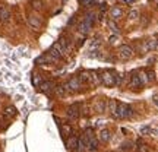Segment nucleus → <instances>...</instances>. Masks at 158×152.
<instances>
[{
	"label": "nucleus",
	"mask_w": 158,
	"mask_h": 152,
	"mask_svg": "<svg viewBox=\"0 0 158 152\" xmlns=\"http://www.w3.org/2000/svg\"><path fill=\"white\" fill-rule=\"evenodd\" d=\"M100 78H101V84L104 86H113L116 85V78H117V75L111 72V70H106V72H102L100 75Z\"/></svg>",
	"instance_id": "f257e3e1"
},
{
	"label": "nucleus",
	"mask_w": 158,
	"mask_h": 152,
	"mask_svg": "<svg viewBox=\"0 0 158 152\" xmlns=\"http://www.w3.org/2000/svg\"><path fill=\"white\" fill-rule=\"evenodd\" d=\"M133 116V110L127 104H117V118H129Z\"/></svg>",
	"instance_id": "f03ea898"
},
{
	"label": "nucleus",
	"mask_w": 158,
	"mask_h": 152,
	"mask_svg": "<svg viewBox=\"0 0 158 152\" xmlns=\"http://www.w3.org/2000/svg\"><path fill=\"white\" fill-rule=\"evenodd\" d=\"M133 48L130 47V45H120L118 47V57L120 59H123V60H127V59H130V57L133 56Z\"/></svg>",
	"instance_id": "7ed1b4c3"
},
{
	"label": "nucleus",
	"mask_w": 158,
	"mask_h": 152,
	"mask_svg": "<svg viewBox=\"0 0 158 152\" xmlns=\"http://www.w3.org/2000/svg\"><path fill=\"white\" fill-rule=\"evenodd\" d=\"M68 91H70V92H76V91H79L81 88H82V82H81V79L79 78H70L68 80V84H66V86H64Z\"/></svg>",
	"instance_id": "20e7f679"
},
{
	"label": "nucleus",
	"mask_w": 158,
	"mask_h": 152,
	"mask_svg": "<svg viewBox=\"0 0 158 152\" xmlns=\"http://www.w3.org/2000/svg\"><path fill=\"white\" fill-rule=\"evenodd\" d=\"M79 116H81V107H79L78 104H72V105H69V108H68V117L72 118V120H76Z\"/></svg>",
	"instance_id": "39448f33"
},
{
	"label": "nucleus",
	"mask_w": 158,
	"mask_h": 152,
	"mask_svg": "<svg viewBox=\"0 0 158 152\" xmlns=\"http://www.w3.org/2000/svg\"><path fill=\"white\" fill-rule=\"evenodd\" d=\"M142 80H141V76H139V73L138 72H133V73L130 75V82H129V86L130 88H141L142 86Z\"/></svg>",
	"instance_id": "423d86ee"
},
{
	"label": "nucleus",
	"mask_w": 158,
	"mask_h": 152,
	"mask_svg": "<svg viewBox=\"0 0 158 152\" xmlns=\"http://www.w3.org/2000/svg\"><path fill=\"white\" fill-rule=\"evenodd\" d=\"M35 62L38 63V64H50V63L56 62V59H54L53 56H50L48 53H45V54H43V56H40Z\"/></svg>",
	"instance_id": "0eeeda50"
},
{
	"label": "nucleus",
	"mask_w": 158,
	"mask_h": 152,
	"mask_svg": "<svg viewBox=\"0 0 158 152\" xmlns=\"http://www.w3.org/2000/svg\"><path fill=\"white\" fill-rule=\"evenodd\" d=\"M106 107H107V102L104 101L102 98H97L95 101H94V110H95L97 113H104Z\"/></svg>",
	"instance_id": "6e6552de"
},
{
	"label": "nucleus",
	"mask_w": 158,
	"mask_h": 152,
	"mask_svg": "<svg viewBox=\"0 0 158 152\" xmlns=\"http://www.w3.org/2000/svg\"><path fill=\"white\" fill-rule=\"evenodd\" d=\"M88 85L91 86H98L101 85V78L97 72H89V80H88Z\"/></svg>",
	"instance_id": "1a4fd4ad"
},
{
	"label": "nucleus",
	"mask_w": 158,
	"mask_h": 152,
	"mask_svg": "<svg viewBox=\"0 0 158 152\" xmlns=\"http://www.w3.org/2000/svg\"><path fill=\"white\" fill-rule=\"evenodd\" d=\"M110 16L113 21H117L120 18L123 16V10H122V7H118V6H114L111 7V10H110Z\"/></svg>",
	"instance_id": "9d476101"
},
{
	"label": "nucleus",
	"mask_w": 158,
	"mask_h": 152,
	"mask_svg": "<svg viewBox=\"0 0 158 152\" xmlns=\"http://www.w3.org/2000/svg\"><path fill=\"white\" fill-rule=\"evenodd\" d=\"M66 146H68V149H76V146H78V138L73 135H70L68 138V141H66Z\"/></svg>",
	"instance_id": "9b49d317"
},
{
	"label": "nucleus",
	"mask_w": 158,
	"mask_h": 152,
	"mask_svg": "<svg viewBox=\"0 0 158 152\" xmlns=\"http://www.w3.org/2000/svg\"><path fill=\"white\" fill-rule=\"evenodd\" d=\"M145 45H147V50L148 51H154V50H158V41L157 38H151L145 41Z\"/></svg>",
	"instance_id": "f8f14e48"
},
{
	"label": "nucleus",
	"mask_w": 158,
	"mask_h": 152,
	"mask_svg": "<svg viewBox=\"0 0 158 152\" xmlns=\"http://www.w3.org/2000/svg\"><path fill=\"white\" fill-rule=\"evenodd\" d=\"M28 22H29V25L35 29H38L40 27H41V19H40L38 16H34V15H31V16L28 18Z\"/></svg>",
	"instance_id": "ddd939ff"
},
{
	"label": "nucleus",
	"mask_w": 158,
	"mask_h": 152,
	"mask_svg": "<svg viewBox=\"0 0 158 152\" xmlns=\"http://www.w3.org/2000/svg\"><path fill=\"white\" fill-rule=\"evenodd\" d=\"M117 101H114V100H110V101L107 102L108 105V111L111 113V116H114V117H117Z\"/></svg>",
	"instance_id": "4468645a"
},
{
	"label": "nucleus",
	"mask_w": 158,
	"mask_h": 152,
	"mask_svg": "<svg viewBox=\"0 0 158 152\" xmlns=\"http://www.w3.org/2000/svg\"><path fill=\"white\" fill-rule=\"evenodd\" d=\"M9 18H10V10L7 7H0V21L6 22V21H9Z\"/></svg>",
	"instance_id": "2eb2a0df"
},
{
	"label": "nucleus",
	"mask_w": 158,
	"mask_h": 152,
	"mask_svg": "<svg viewBox=\"0 0 158 152\" xmlns=\"http://www.w3.org/2000/svg\"><path fill=\"white\" fill-rule=\"evenodd\" d=\"M110 136H111L110 130H108V129H102L101 132H100V135H98V139H100L101 142H108V141H110Z\"/></svg>",
	"instance_id": "dca6fc26"
},
{
	"label": "nucleus",
	"mask_w": 158,
	"mask_h": 152,
	"mask_svg": "<svg viewBox=\"0 0 158 152\" xmlns=\"http://www.w3.org/2000/svg\"><path fill=\"white\" fill-rule=\"evenodd\" d=\"M53 88H54V85H53V82H50V80H47V82H43V84L40 85V89L43 91V92H50Z\"/></svg>",
	"instance_id": "f3484780"
},
{
	"label": "nucleus",
	"mask_w": 158,
	"mask_h": 152,
	"mask_svg": "<svg viewBox=\"0 0 158 152\" xmlns=\"http://www.w3.org/2000/svg\"><path fill=\"white\" fill-rule=\"evenodd\" d=\"M85 149H88V143L85 142L84 138L78 139V146H76V151L78 152H85Z\"/></svg>",
	"instance_id": "a211bd4d"
},
{
	"label": "nucleus",
	"mask_w": 158,
	"mask_h": 152,
	"mask_svg": "<svg viewBox=\"0 0 158 152\" xmlns=\"http://www.w3.org/2000/svg\"><path fill=\"white\" fill-rule=\"evenodd\" d=\"M78 29H79V32H82V34H86V32H88V31H89L91 29V25L88 22H81L79 23V27H78Z\"/></svg>",
	"instance_id": "6ab92c4d"
},
{
	"label": "nucleus",
	"mask_w": 158,
	"mask_h": 152,
	"mask_svg": "<svg viewBox=\"0 0 158 152\" xmlns=\"http://www.w3.org/2000/svg\"><path fill=\"white\" fill-rule=\"evenodd\" d=\"M149 151V148H148L147 143H143V142H138L136 143V152H148Z\"/></svg>",
	"instance_id": "aec40b11"
},
{
	"label": "nucleus",
	"mask_w": 158,
	"mask_h": 152,
	"mask_svg": "<svg viewBox=\"0 0 158 152\" xmlns=\"http://www.w3.org/2000/svg\"><path fill=\"white\" fill-rule=\"evenodd\" d=\"M88 149H89V151H92V152L98 149V141H97L95 138H92V139L88 142Z\"/></svg>",
	"instance_id": "412c9836"
},
{
	"label": "nucleus",
	"mask_w": 158,
	"mask_h": 152,
	"mask_svg": "<svg viewBox=\"0 0 158 152\" xmlns=\"http://www.w3.org/2000/svg\"><path fill=\"white\" fill-rule=\"evenodd\" d=\"M5 114H6V116H10V117H13V116H16V114H18V111H16V108L13 107V105H9V107L5 108Z\"/></svg>",
	"instance_id": "4be33fe9"
},
{
	"label": "nucleus",
	"mask_w": 158,
	"mask_h": 152,
	"mask_svg": "<svg viewBox=\"0 0 158 152\" xmlns=\"http://www.w3.org/2000/svg\"><path fill=\"white\" fill-rule=\"evenodd\" d=\"M54 91H56V94L59 97H64V95H66V88H64V86H62V85L56 86V88H54Z\"/></svg>",
	"instance_id": "5701e85b"
},
{
	"label": "nucleus",
	"mask_w": 158,
	"mask_h": 152,
	"mask_svg": "<svg viewBox=\"0 0 158 152\" xmlns=\"http://www.w3.org/2000/svg\"><path fill=\"white\" fill-rule=\"evenodd\" d=\"M41 84H43V78H41L40 75L35 73L34 76H32V85H34V86H40Z\"/></svg>",
	"instance_id": "b1692460"
},
{
	"label": "nucleus",
	"mask_w": 158,
	"mask_h": 152,
	"mask_svg": "<svg viewBox=\"0 0 158 152\" xmlns=\"http://www.w3.org/2000/svg\"><path fill=\"white\" fill-rule=\"evenodd\" d=\"M31 6L35 10H40V9H43V2L41 0H31Z\"/></svg>",
	"instance_id": "393cba45"
},
{
	"label": "nucleus",
	"mask_w": 158,
	"mask_h": 152,
	"mask_svg": "<svg viewBox=\"0 0 158 152\" xmlns=\"http://www.w3.org/2000/svg\"><path fill=\"white\" fill-rule=\"evenodd\" d=\"M108 27H110V29H111V31H113L114 34H117V32H118V27H117V23L114 22L113 19H111V21H110V22H108Z\"/></svg>",
	"instance_id": "a878e982"
},
{
	"label": "nucleus",
	"mask_w": 158,
	"mask_h": 152,
	"mask_svg": "<svg viewBox=\"0 0 158 152\" xmlns=\"http://www.w3.org/2000/svg\"><path fill=\"white\" fill-rule=\"evenodd\" d=\"M145 75H147L148 82H152V80H155V73H154L152 70H147V72H145Z\"/></svg>",
	"instance_id": "bb28decb"
},
{
	"label": "nucleus",
	"mask_w": 158,
	"mask_h": 152,
	"mask_svg": "<svg viewBox=\"0 0 158 152\" xmlns=\"http://www.w3.org/2000/svg\"><path fill=\"white\" fill-rule=\"evenodd\" d=\"M60 127H62L63 133H66V135H72V129H70V126H68V124H62Z\"/></svg>",
	"instance_id": "cd10ccee"
},
{
	"label": "nucleus",
	"mask_w": 158,
	"mask_h": 152,
	"mask_svg": "<svg viewBox=\"0 0 158 152\" xmlns=\"http://www.w3.org/2000/svg\"><path fill=\"white\" fill-rule=\"evenodd\" d=\"M141 133L142 135H148V133H154L152 129L149 127V126H142L141 127Z\"/></svg>",
	"instance_id": "c85d7f7f"
},
{
	"label": "nucleus",
	"mask_w": 158,
	"mask_h": 152,
	"mask_svg": "<svg viewBox=\"0 0 158 152\" xmlns=\"http://www.w3.org/2000/svg\"><path fill=\"white\" fill-rule=\"evenodd\" d=\"M127 16H129V19H138V16H139V12L133 9V10L129 12V15H127Z\"/></svg>",
	"instance_id": "c756f323"
},
{
	"label": "nucleus",
	"mask_w": 158,
	"mask_h": 152,
	"mask_svg": "<svg viewBox=\"0 0 158 152\" xmlns=\"http://www.w3.org/2000/svg\"><path fill=\"white\" fill-rule=\"evenodd\" d=\"M132 145H133L132 142H123V143H122V149H123V151H129L130 148H132Z\"/></svg>",
	"instance_id": "7c9ffc66"
},
{
	"label": "nucleus",
	"mask_w": 158,
	"mask_h": 152,
	"mask_svg": "<svg viewBox=\"0 0 158 152\" xmlns=\"http://www.w3.org/2000/svg\"><path fill=\"white\" fill-rule=\"evenodd\" d=\"M108 41H110V44H116L117 43V35H111Z\"/></svg>",
	"instance_id": "2f4dec72"
},
{
	"label": "nucleus",
	"mask_w": 158,
	"mask_h": 152,
	"mask_svg": "<svg viewBox=\"0 0 158 152\" xmlns=\"http://www.w3.org/2000/svg\"><path fill=\"white\" fill-rule=\"evenodd\" d=\"M152 101H154V104H155V105H158V95H154L152 97Z\"/></svg>",
	"instance_id": "473e14b6"
},
{
	"label": "nucleus",
	"mask_w": 158,
	"mask_h": 152,
	"mask_svg": "<svg viewBox=\"0 0 158 152\" xmlns=\"http://www.w3.org/2000/svg\"><path fill=\"white\" fill-rule=\"evenodd\" d=\"M124 3H132V2H135V0H123Z\"/></svg>",
	"instance_id": "72a5a7b5"
},
{
	"label": "nucleus",
	"mask_w": 158,
	"mask_h": 152,
	"mask_svg": "<svg viewBox=\"0 0 158 152\" xmlns=\"http://www.w3.org/2000/svg\"><path fill=\"white\" fill-rule=\"evenodd\" d=\"M151 2H154V3H157L158 5V0H151Z\"/></svg>",
	"instance_id": "f704fd0d"
},
{
	"label": "nucleus",
	"mask_w": 158,
	"mask_h": 152,
	"mask_svg": "<svg viewBox=\"0 0 158 152\" xmlns=\"http://www.w3.org/2000/svg\"><path fill=\"white\" fill-rule=\"evenodd\" d=\"M79 2H81V3H82V5H84V0H79Z\"/></svg>",
	"instance_id": "c9c22d12"
},
{
	"label": "nucleus",
	"mask_w": 158,
	"mask_h": 152,
	"mask_svg": "<svg viewBox=\"0 0 158 152\" xmlns=\"http://www.w3.org/2000/svg\"><path fill=\"white\" fill-rule=\"evenodd\" d=\"M157 41H158V37H157Z\"/></svg>",
	"instance_id": "e433bc0d"
},
{
	"label": "nucleus",
	"mask_w": 158,
	"mask_h": 152,
	"mask_svg": "<svg viewBox=\"0 0 158 152\" xmlns=\"http://www.w3.org/2000/svg\"><path fill=\"white\" fill-rule=\"evenodd\" d=\"M0 95H2V92H0Z\"/></svg>",
	"instance_id": "4c0bfd02"
}]
</instances>
